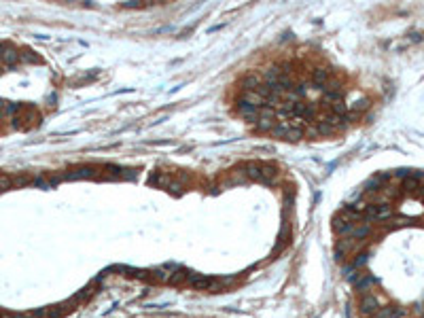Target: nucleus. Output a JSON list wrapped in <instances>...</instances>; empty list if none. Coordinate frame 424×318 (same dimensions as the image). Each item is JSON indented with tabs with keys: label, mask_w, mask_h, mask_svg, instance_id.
Instances as JSON below:
<instances>
[{
	"label": "nucleus",
	"mask_w": 424,
	"mask_h": 318,
	"mask_svg": "<svg viewBox=\"0 0 424 318\" xmlns=\"http://www.w3.org/2000/svg\"><path fill=\"white\" fill-rule=\"evenodd\" d=\"M246 174L248 178L252 180H263L267 184H272L278 178V170L272 166H265V164H248L246 166Z\"/></svg>",
	"instance_id": "1"
},
{
	"label": "nucleus",
	"mask_w": 424,
	"mask_h": 318,
	"mask_svg": "<svg viewBox=\"0 0 424 318\" xmlns=\"http://www.w3.org/2000/svg\"><path fill=\"white\" fill-rule=\"evenodd\" d=\"M0 62H5L7 66H15V64H20V62H22V53L7 42V47H5V51H3V56H0Z\"/></svg>",
	"instance_id": "2"
},
{
	"label": "nucleus",
	"mask_w": 424,
	"mask_h": 318,
	"mask_svg": "<svg viewBox=\"0 0 424 318\" xmlns=\"http://www.w3.org/2000/svg\"><path fill=\"white\" fill-rule=\"evenodd\" d=\"M360 310H363L365 314H373L377 310V299L373 295H365L363 302H360Z\"/></svg>",
	"instance_id": "3"
},
{
	"label": "nucleus",
	"mask_w": 424,
	"mask_h": 318,
	"mask_svg": "<svg viewBox=\"0 0 424 318\" xmlns=\"http://www.w3.org/2000/svg\"><path fill=\"white\" fill-rule=\"evenodd\" d=\"M312 78H314V83H316V85H327L329 78H331V72H329V70H324V68H316L312 72Z\"/></svg>",
	"instance_id": "4"
},
{
	"label": "nucleus",
	"mask_w": 424,
	"mask_h": 318,
	"mask_svg": "<svg viewBox=\"0 0 424 318\" xmlns=\"http://www.w3.org/2000/svg\"><path fill=\"white\" fill-rule=\"evenodd\" d=\"M333 132H335V123H331L329 119L322 121L320 126L316 128V134H320V136H329V134H333Z\"/></svg>",
	"instance_id": "5"
},
{
	"label": "nucleus",
	"mask_w": 424,
	"mask_h": 318,
	"mask_svg": "<svg viewBox=\"0 0 424 318\" xmlns=\"http://www.w3.org/2000/svg\"><path fill=\"white\" fill-rule=\"evenodd\" d=\"M15 184H13V176H9V174H0V191L3 189H13Z\"/></svg>",
	"instance_id": "6"
},
{
	"label": "nucleus",
	"mask_w": 424,
	"mask_h": 318,
	"mask_svg": "<svg viewBox=\"0 0 424 318\" xmlns=\"http://www.w3.org/2000/svg\"><path fill=\"white\" fill-rule=\"evenodd\" d=\"M22 53V62H30V64H39L41 58L39 56H34L32 51H20Z\"/></svg>",
	"instance_id": "7"
},
{
	"label": "nucleus",
	"mask_w": 424,
	"mask_h": 318,
	"mask_svg": "<svg viewBox=\"0 0 424 318\" xmlns=\"http://www.w3.org/2000/svg\"><path fill=\"white\" fill-rule=\"evenodd\" d=\"M367 106H369L367 100H358V102H354V104H350V108H352V110H365Z\"/></svg>",
	"instance_id": "8"
}]
</instances>
